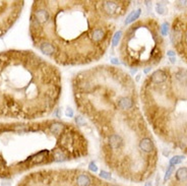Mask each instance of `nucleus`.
Returning a JSON list of instances; mask_svg holds the SVG:
<instances>
[{"instance_id":"nucleus-17","label":"nucleus","mask_w":187,"mask_h":186,"mask_svg":"<svg viewBox=\"0 0 187 186\" xmlns=\"http://www.w3.org/2000/svg\"><path fill=\"white\" fill-rule=\"evenodd\" d=\"M110 186H117V185H110Z\"/></svg>"},{"instance_id":"nucleus-14","label":"nucleus","mask_w":187,"mask_h":186,"mask_svg":"<svg viewBox=\"0 0 187 186\" xmlns=\"http://www.w3.org/2000/svg\"><path fill=\"white\" fill-rule=\"evenodd\" d=\"M66 116L67 117H72V116H73V112H72V110L70 108H68L66 110Z\"/></svg>"},{"instance_id":"nucleus-8","label":"nucleus","mask_w":187,"mask_h":186,"mask_svg":"<svg viewBox=\"0 0 187 186\" xmlns=\"http://www.w3.org/2000/svg\"><path fill=\"white\" fill-rule=\"evenodd\" d=\"M184 156H175V157L171 158V160H170V165L172 166H175L177 165V164H180L182 161H184Z\"/></svg>"},{"instance_id":"nucleus-10","label":"nucleus","mask_w":187,"mask_h":186,"mask_svg":"<svg viewBox=\"0 0 187 186\" xmlns=\"http://www.w3.org/2000/svg\"><path fill=\"white\" fill-rule=\"evenodd\" d=\"M173 171H174V166H172V165H170L169 167L167 168V171H166V174H165V177H164V181H167L168 179L171 177V175H172V173H173Z\"/></svg>"},{"instance_id":"nucleus-4","label":"nucleus","mask_w":187,"mask_h":186,"mask_svg":"<svg viewBox=\"0 0 187 186\" xmlns=\"http://www.w3.org/2000/svg\"><path fill=\"white\" fill-rule=\"evenodd\" d=\"M153 27V23L146 25L142 21H136L125 30L118 48L119 58L125 66L136 68L153 63L148 54V36H146Z\"/></svg>"},{"instance_id":"nucleus-11","label":"nucleus","mask_w":187,"mask_h":186,"mask_svg":"<svg viewBox=\"0 0 187 186\" xmlns=\"http://www.w3.org/2000/svg\"><path fill=\"white\" fill-rule=\"evenodd\" d=\"M161 33H162L163 36H167V34L169 33V23H164L162 27H161Z\"/></svg>"},{"instance_id":"nucleus-16","label":"nucleus","mask_w":187,"mask_h":186,"mask_svg":"<svg viewBox=\"0 0 187 186\" xmlns=\"http://www.w3.org/2000/svg\"><path fill=\"white\" fill-rule=\"evenodd\" d=\"M144 186H153V184H152L150 182H146V185H144Z\"/></svg>"},{"instance_id":"nucleus-15","label":"nucleus","mask_w":187,"mask_h":186,"mask_svg":"<svg viewBox=\"0 0 187 186\" xmlns=\"http://www.w3.org/2000/svg\"><path fill=\"white\" fill-rule=\"evenodd\" d=\"M167 54L169 55V56H175V52H173V51H169Z\"/></svg>"},{"instance_id":"nucleus-1","label":"nucleus","mask_w":187,"mask_h":186,"mask_svg":"<svg viewBox=\"0 0 187 186\" xmlns=\"http://www.w3.org/2000/svg\"><path fill=\"white\" fill-rule=\"evenodd\" d=\"M77 110L96 127L108 167L134 179L156 151L138 107L135 82L120 67L99 65L72 78Z\"/></svg>"},{"instance_id":"nucleus-3","label":"nucleus","mask_w":187,"mask_h":186,"mask_svg":"<svg viewBox=\"0 0 187 186\" xmlns=\"http://www.w3.org/2000/svg\"><path fill=\"white\" fill-rule=\"evenodd\" d=\"M62 93L61 72L32 51L0 53V118L50 115Z\"/></svg>"},{"instance_id":"nucleus-5","label":"nucleus","mask_w":187,"mask_h":186,"mask_svg":"<svg viewBox=\"0 0 187 186\" xmlns=\"http://www.w3.org/2000/svg\"><path fill=\"white\" fill-rule=\"evenodd\" d=\"M22 5V1H0V37L18 20Z\"/></svg>"},{"instance_id":"nucleus-12","label":"nucleus","mask_w":187,"mask_h":186,"mask_svg":"<svg viewBox=\"0 0 187 186\" xmlns=\"http://www.w3.org/2000/svg\"><path fill=\"white\" fill-rule=\"evenodd\" d=\"M100 176L102 177V178L104 179H107V180H109V179H111V174L108 172H106V171H101V173H100Z\"/></svg>"},{"instance_id":"nucleus-9","label":"nucleus","mask_w":187,"mask_h":186,"mask_svg":"<svg viewBox=\"0 0 187 186\" xmlns=\"http://www.w3.org/2000/svg\"><path fill=\"white\" fill-rule=\"evenodd\" d=\"M156 10H157V12H158L159 14H164V13H165L166 7H165V5H164V3H162V2H158V3H157Z\"/></svg>"},{"instance_id":"nucleus-2","label":"nucleus","mask_w":187,"mask_h":186,"mask_svg":"<svg viewBox=\"0 0 187 186\" xmlns=\"http://www.w3.org/2000/svg\"><path fill=\"white\" fill-rule=\"evenodd\" d=\"M130 4L116 0L34 1L32 41L58 65L82 66L99 61L109 49L117 21Z\"/></svg>"},{"instance_id":"nucleus-7","label":"nucleus","mask_w":187,"mask_h":186,"mask_svg":"<svg viewBox=\"0 0 187 186\" xmlns=\"http://www.w3.org/2000/svg\"><path fill=\"white\" fill-rule=\"evenodd\" d=\"M140 12H141V9H137V10H135V11L131 12V13L128 16V18H126V20H125V25H128V23H132V21H134L135 20H137L140 16Z\"/></svg>"},{"instance_id":"nucleus-6","label":"nucleus","mask_w":187,"mask_h":186,"mask_svg":"<svg viewBox=\"0 0 187 186\" xmlns=\"http://www.w3.org/2000/svg\"><path fill=\"white\" fill-rule=\"evenodd\" d=\"M176 180L180 181V182H186L187 181V168L183 167L180 168L176 172Z\"/></svg>"},{"instance_id":"nucleus-13","label":"nucleus","mask_w":187,"mask_h":186,"mask_svg":"<svg viewBox=\"0 0 187 186\" xmlns=\"http://www.w3.org/2000/svg\"><path fill=\"white\" fill-rule=\"evenodd\" d=\"M89 168H90V170L92 171V172H95V173H96V172H97V171H98V167L96 166V164H95V163H93V162L90 164V166H89Z\"/></svg>"}]
</instances>
